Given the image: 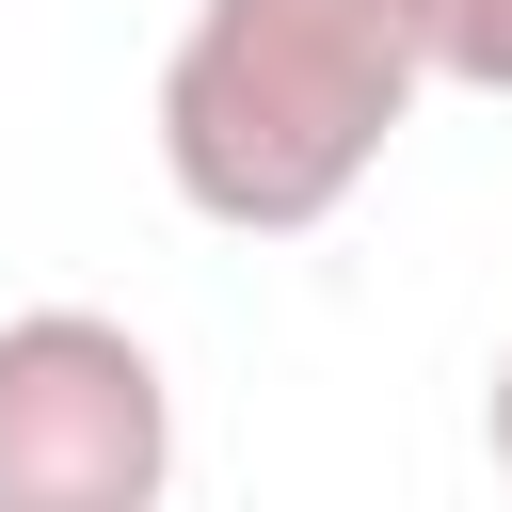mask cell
I'll use <instances>...</instances> for the list:
<instances>
[{
	"label": "cell",
	"mask_w": 512,
	"mask_h": 512,
	"mask_svg": "<svg viewBox=\"0 0 512 512\" xmlns=\"http://www.w3.org/2000/svg\"><path fill=\"white\" fill-rule=\"evenodd\" d=\"M432 0H192L160 48V176L224 240H304L432 96Z\"/></svg>",
	"instance_id": "1"
},
{
	"label": "cell",
	"mask_w": 512,
	"mask_h": 512,
	"mask_svg": "<svg viewBox=\"0 0 512 512\" xmlns=\"http://www.w3.org/2000/svg\"><path fill=\"white\" fill-rule=\"evenodd\" d=\"M480 448H496V480H512V352H496V400H480Z\"/></svg>",
	"instance_id": "4"
},
{
	"label": "cell",
	"mask_w": 512,
	"mask_h": 512,
	"mask_svg": "<svg viewBox=\"0 0 512 512\" xmlns=\"http://www.w3.org/2000/svg\"><path fill=\"white\" fill-rule=\"evenodd\" d=\"M432 64L464 96H512V0H432Z\"/></svg>",
	"instance_id": "3"
},
{
	"label": "cell",
	"mask_w": 512,
	"mask_h": 512,
	"mask_svg": "<svg viewBox=\"0 0 512 512\" xmlns=\"http://www.w3.org/2000/svg\"><path fill=\"white\" fill-rule=\"evenodd\" d=\"M176 480V384L128 320H0V512H144Z\"/></svg>",
	"instance_id": "2"
}]
</instances>
